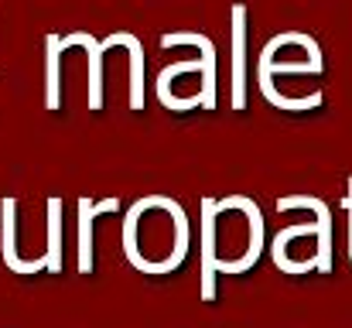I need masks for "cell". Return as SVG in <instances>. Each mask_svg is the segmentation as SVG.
<instances>
[{"label": "cell", "instance_id": "cell-7", "mask_svg": "<svg viewBox=\"0 0 352 328\" xmlns=\"http://www.w3.org/2000/svg\"><path fill=\"white\" fill-rule=\"evenodd\" d=\"M58 229H62V202L52 199L48 202V270H58L62 267V260H58V253H62Z\"/></svg>", "mask_w": 352, "mask_h": 328}, {"label": "cell", "instance_id": "cell-8", "mask_svg": "<svg viewBox=\"0 0 352 328\" xmlns=\"http://www.w3.org/2000/svg\"><path fill=\"white\" fill-rule=\"evenodd\" d=\"M342 206L349 209V232H352V178H349V195L342 199ZM349 263H352V236H349Z\"/></svg>", "mask_w": 352, "mask_h": 328}, {"label": "cell", "instance_id": "cell-3", "mask_svg": "<svg viewBox=\"0 0 352 328\" xmlns=\"http://www.w3.org/2000/svg\"><path fill=\"white\" fill-rule=\"evenodd\" d=\"M202 298L216 301V202L202 199Z\"/></svg>", "mask_w": 352, "mask_h": 328}, {"label": "cell", "instance_id": "cell-4", "mask_svg": "<svg viewBox=\"0 0 352 328\" xmlns=\"http://www.w3.org/2000/svg\"><path fill=\"white\" fill-rule=\"evenodd\" d=\"M246 107V7H233V109Z\"/></svg>", "mask_w": 352, "mask_h": 328}, {"label": "cell", "instance_id": "cell-5", "mask_svg": "<svg viewBox=\"0 0 352 328\" xmlns=\"http://www.w3.org/2000/svg\"><path fill=\"white\" fill-rule=\"evenodd\" d=\"M182 41L202 48V103H206V109H212L216 107V48L202 34H164V45L168 48L171 45H182Z\"/></svg>", "mask_w": 352, "mask_h": 328}, {"label": "cell", "instance_id": "cell-2", "mask_svg": "<svg viewBox=\"0 0 352 328\" xmlns=\"http://www.w3.org/2000/svg\"><path fill=\"white\" fill-rule=\"evenodd\" d=\"M277 209L280 212H287V209H311L315 212V226H318V256H315V270H322V274H329L332 270V212H329V206L322 202V199H315V195H284V199H277Z\"/></svg>", "mask_w": 352, "mask_h": 328}, {"label": "cell", "instance_id": "cell-1", "mask_svg": "<svg viewBox=\"0 0 352 328\" xmlns=\"http://www.w3.org/2000/svg\"><path fill=\"white\" fill-rule=\"evenodd\" d=\"M123 253L144 274H168L188 253V216L175 199L157 202V229H151L133 206L123 222Z\"/></svg>", "mask_w": 352, "mask_h": 328}, {"label": "cell", "instance_id": "cell-6", "mask_svg": "<svg viewBox=\"0 0 352 328\" xmlns=\"http://www.w3.org/2000/svg\"><path fill=\"white\" fill-rule=\"evenodd\" d=\"M93 219H96V202L79 199V274L93 270Z\"/></svg>", "mask_w": 352, "mask_h": 328}]
</instances>
